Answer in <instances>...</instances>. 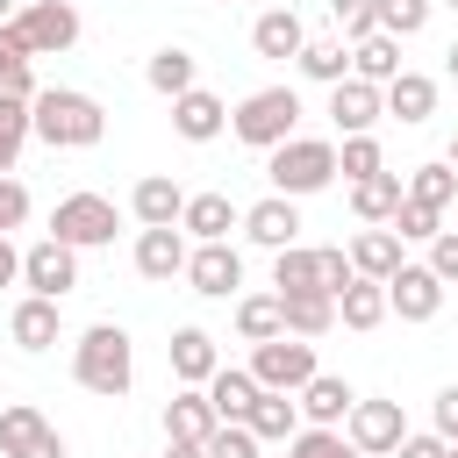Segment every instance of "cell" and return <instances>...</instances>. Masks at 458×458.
<instances>
[{
  "label": "cell",
  "instance_id": "83f0119b",
  "mask_svg": "<svg viewBox=\"0 0 458 458\" xmlns=\"http://www.w3.org/2000/svg\"><path fill=\"white\" fill-rule=\"evenodd\" d=\"M293 64H301V79H315V86H336V79H351V43H344V36H308Z\"/></svg>",
  "mask_w": 458,
  "mask_h": 458
},
{
  "label": "cell",
  "instance_id": "484cf974",
  "mask_svg": "<svg viewBox=\"0 0 458 458\" xmlns=\"http://www.w3.org/2000/svg\"><path fill=\"white\" fill-rule=\"evenodd\" d=\"M279 322H286V336H329L336 329V301L329 293H279Z\"/></svg>",
  "mask_w": 458,
  "mask_h": 458
},
{
  "label": "cell",
  "instance_id": "f35d334b",
  "mask_svg": "<svg viewBox=\"0 0 458 458\" xmlns=\"http://www.w3.org/2000/svg\"><path fill=\"white\" fill-rule=\"evenodd\" d=\"M21 143H29V100H0V172H14Z\"/></svg>",
  "mask_w": 458,
  "mask_h": 458
},
{
  "label": "cell",
  "instance_id": "5bb4252c",
  "mask_svg": "<svg viewBox=\"0 0 458 458\" xmlns=\"http://www.w3.org/2000/svg\"><path fill=\"white\" fill-rule=\"evenodd\" d=\"M379 114H386V107H379V86H365V79H336V86H329V122H336L344 136H372Z\"/></svg>",
  "mask_w": 458,
  "mask_h": 458
},
{
  "label": "cell",
  "instance_id": "ffe728a7",
  "mask_svg": "<svg viewBox=\"0 0 458 458\" xmlns=\"http://www.w3.org/2000/svg\"><path fill=\"white\" fill-rule=\"evenodd\" d=\"M179 208H186V193H179V179H172V172H143V179H136V193H129V215H136L143 229L179 222Z\"/></svg>",
  "mask_w": 458,
  "mask_h": 458
},
{
  "label": "cell",
  "instance_id": "836d02e7",
  "mask_svg": "<svg viewBox=\"0 0 458 458\" xmlns=\"http://www.w3.org/2000/svg\"><path fill=\"white\" fill-rule=\"evenodd\" d=\"M401 193H408V200H422V208H437V215H444V208H451V200H458V172H451V165H444V157H437V165H415V172H408V179H401Z\"/></svg>",
  "mask_w": 458,
  "mask_h": 458
},
{
  "label": "cell",
  "instance_id": "cb8c5ba5",
  "mask_svg": "<svg viewBox=\"0 0 458 458\" xmlns=\"http://www.w3.org/2000/svg\"><path fill=\"white\" fill-rule=\"evenodd\" d=\"M394 265H401V236H394L386 222H365V229L351 236V272H358V279H386Z\"/></svg>",
  "mask_w": 458,
  "mask_h": 458
},
{
  "label": "cell",
  "instance_id": "e0dca14e",
  "mask_svg": "<svg viewBox=\"0 0 458 458\" xmlns=\"http://www.w3.org/2000/svg\"><path fill=\"white\" fill-rule=\"evenodd\" d=\"M165 351H172V379H179V386H208V379H215V365H222L215 336H208V329H193V322H186V329H172V344H165Z\"/></svg>",
  "mask_w": 458,
  "mask_h": 458
},
{
  "label": "cell",
  "instance_id": "6da1fadb",
  "mask_svg": "<svg viewBox=\"0 0 458 458\" xmlns=\"http://www.w3.org/2000/svg\"><path fill=\"white\" fill-rule=\"evenodd\" d=\"M29 136H43L50 150H93V143L107 136V114H100V100L79 93V86H36V100H29Z\"/></svg>",
  "mask_w": 458,
  "mask_h": 458
},
{
  "label": "cell",
  "instance_id": "db71d44e",
  "mask_svg": "<svg viewBox=\"0 0 458 458\" xmlns=\"http://www.w3.org/2000/svg\"><path fill=\"white\" fill-rule=\"evenodd\" d=\"M444 72H451V79H458V43H451V50H444Z\"/></svg>",
  "mask_w": 458,
  "mask_h": 458
},
{
  "label": "cell",
  "instance_id": "ba28073f",
  "mask_svg": "<svg viewBox=\"0 0 458 458\" xmlns=\"http://www.w3.org/2000/svg\"><path fill=\"white\" fill-rule=\"evenodd\" d=\"M386 315H401V322H437L444 315V279L429 272V265H394L386 272Z\"/></svg>",
  "mask_w": 458,
  "mask_h": 458
},
{
  "label": "cell",
  "instance_id": "d6a6232c",
  "mask_svg": "<svg viewBox=\"0 0 458 458\" xmlns=\"http://www.w3.org/2000/svg\"><path fill=\"white\" fill-rule=\"evenodd\" d=\"M272 293H322V272H315V250L308 243L272 250Z\"/></svg>",
  "mask_w": 458,
  "mask_h": 458
},
{
  "label": "cell",
  "instance_id": "3957f363",
  "mask_svg": "<svg viewBox=\"0 0 458 458\" xmlns=\"http://www.w3.org/2000/svg\"><path fill=\"white\" fill-rule=\"evenodd\" d=\"M229 129H236V143L272 150V143L301 136V93H293V86H258V93H243V100L229 107Z\"/></svg>",
  "mask_w": 458,
  "mask_h": 458
},
{
  "label": "cell",
  "instance_id": "ab89813d",
  "mask_svg": "<svg viewBox=\"0 0 458 458\" xmlns=\"http://www.w3.org/2000/svg\"><path fill=\"white\" fill-rule=\"evenodd\" d=\"M336 172H344V179H372V172H386V157H379V143H372V136H344Z\"/></svg>",
  "mask_w": 458,
  "mask_h": 458
},
{
  "label": "cell",
  "instance_id": "d4e9b609",
  "mask_svg": "<svg viewBox=\"0 0 458 458\" xmlns=\"http://www.w3.org/2000/svg\"><path fill=\"white\" fill-rule=\"evenodd\" d=\"M394 72H401V36L372 29V36H358V43H351V79H365V86H386Z\"/></svg>",
  "mask_w": 458,
  "mask_h": 458
},
{
  "label": "cell",
  "instance_id": "7c38bea8",
  "mask_svg": "<svg viewBox=\"0 0 458 458\" xmlns=\"http://www.w3.org/2000/svg\"><path fill=\"white\" fill-rule=\"evenodd\" d=\"M258 250H286V243H301V208L286 200V193H265L258 208H243V222H236Z\"/></svg>",
  "mask_w": 458,
  "mask_h": 458
},
{
  "label": "cell",
  "instance_id": "30bf717a",
  "mask_svg": "<svg viewBox=\"0 0 458 458\" xmlns=\"http://www.w3.org/2000/svg\"><path fill=\"white\" fill-rule=\"evenodd\" d=\"M21 286H29V293H43V301H64V293L79 286V250H72V243H57V236L29 243V250H21Z\"/></svg>",
  "mask_w": 458,
  "mask_h": 458
},
{
  "label": "cell",
  "instance_id": "680465c9",
  "mask_svg": "<svg viewBox=\"0 0 458 458\" xmlns=\"http://www.w3.org/2000/svg\"><path fill=\"white\" fill-rule=\"evenodd\" d=\"M351 458H365V451H351Z\"/></svg>",
  "mask_w": 458,
  "mask_h": 458
},
{
  "label": "cell",
  "instance_id": "7402d4cb",
  "mask_svg": "<svg viewBox=\"0 0 458 458\" xmlns=\"http://www.w3.org/2000/svg\"><path fill=\"white\" fill-rule=\"evenodd\" d=\"M215 422H222V415H215L208 386H179V394L165 401V437H179V444H208Z\"/></svg>",
  "mask_w": 458,
  "mask_h": 458
},
{
  "label": "cell",
  "instance_id": "1f68e13d",
  "mask_svg": "<svg viewBox=\"0 0 458 458\" xmlns=\"http://www.w3.org/2000/svg\"><path fill=\"white\" fill-rule=\"evenodd\" d=\"M401 208V172H372V179H351V215L358 222H386Z\"/></svg>",
  "mask_w": 458,
  "mask_h": 458
},
{
  "label": "cell",
  "instance_id": "11a10c76",
  "mask_svg": "<svg viewBox=\"0 0 458 458\" xmlns=\"http://www.w3.org/2000/svg\"><path fill=\"white\" fill-rule=\"evenodd\" d=\"M14 14H21V0H0V21H14Z\"/></svg>",
  "mask_w": 458,
  "mask_h": 458
},
{
  "label": "cell",
  "instance_id": "4dcf8cb0",
  "mask_svg": "<svg viewBox=\"0 0 458 458\" xmlns=\"http://www.w3.org/2000/svg\"><path fill=\"white\" fill-rule=\"evenodd\" d=\"M208 401H215V415L222 422H243L250 415V401H258V379H250V365L236 372V365H215V379H208Z\"/></svg>",
  "mask_w": 458,
  "mask_h": 458
},
{
  "label": "cell",
  "instance_id": "d590c367",
  "mask_svg": "<svg viewBox=\"0 0 458 458\" xmlns=\"http://www.w3.org/2000/svg\"><path fill=\"white\" fill-rule=\"evenodd\" d=\"M50 422H43V408H29V401H7L0 408V458H14L21 444H36Z\"/></svg>",
  "mask_w": 458,
  "mask_h": 458
},
{
  "label": "cell",
  "instance_id": "f546056e",
  "mask_svg": "<svg viewBox=\"0 0 458 458\" xmlns=\"http://www.w3.org/2000/svg\"><path fill=\"white\" fill-rule=\"evenodd\" d=\"M143 79H150V93H165V100H179L186 86H200V64H193V50H179V43H165L150 64H143Z\"/></svg>",
  "mask_w": 458,
  "mask_h": 458
},
{
  "label": "cell",
  "instance_id": "60d3db41",
  "mask_svg": "<svg viewBox=\"0 0 458 458\" xmlns=\"http://www.w3.org/2000/svg\"><path fill=\"white\" fill-rule=\"evenodd\" d=\"M429 7L437 0H379V29L386 36H415V29H429Z\"/></svg>",
  "mask_w": 458,
  "mask_h": 458
},
{
  "label": "cell",
  "instance_id": "816d5d0a",
  "mask_svg": "<svg viewBox=\"0 0 458 458\" xmlns=\"http://www.w3.org/2000/svg\"><path fill=\"white\" fill-rule=\"evenodd\" d=\"M21 279V250H14V236H0V286H14Z\"/></svg>",
  "mask_w": 458,
  "mask_h": 458
},
{
  "label": "cell",
  "instance_id": "74e56055",
  "mask_svg": "<svg viewBox=\"0 0 458 458\" xmlns=\"http://www.w3.org/2000/svg\"><path fill=\"white\" fill-rule=\"evenodd\" d=\"M286 458H351V444H344V429H293L286 437Z\"/></svg>",
  "mask_w": 458,
  "mask_h": 458
},
{
  "label": "cell",
  "instance_id": "603a6c76",
  "mask_svg": "<svg viewBox=\"0 0 458 458\" xmlns=\"http://www.w3.org/2000/svg\"><path fill=\"white\" fill-rule=\"evenodd\" d=\"M243 429H250L258 444H286V437L301 429V401H293V394H272V386H258V401H250Z\"/></svg>",
  "mask_w": 458,
  "mask_h": 458
},
{
  "label": "cell",
  "instance_id": "8d00e7d4",
  "mask_svg": "<svg viewBox=\"0 0 458 458\" xmlns=\"http://www.w3.org/2000/svg\"><path fill=\"white\" fill-rule=\"evenodd\" d=\"M386 229H394V236H401V243H429V236H437V229H444V215H437V208H422V200H408V193H401V208H394V215H386Z\"/></svg>",
  "mask_w": 458,
  "mask_h": 458
},
{
  "label": "cell",
  "instance_id": "9a60e30c",
  "mask_svg": "<svg viewBox=\"0 0 458 458\" xmlns=\"http://www.w3.org/2000/svg\"><path fill=\"white\" fill-rule=\"evenodd\" d=\"M172 129H179L186 143H215V136L229 129V107H222L208 86H186V93L172 100Z\"/></svg>",
  "mask_w": 458,
  "mask_h": 458
},
{
  "label": "cell",
  "instance_id": "9f6ffc18",
  "mask_svg": "<svg viewBox=\"0 0 458 458\" xmlns=\"http://www.w3.org/2000/svg\"><path fill=\"white\" fill-rule=\"evenodd\" d=\"M444 165H451V172H458V136H451V150H444Z\"/></svg>",
  "mask_w": 458,
  "mask_h": 458
},
{
  "label": "cell",
  "instance_id": "7bdbcfd3",
  "mask_svg": "<svg viewBox=\"0 0 458 458\" xmlns=\"http://www.w3.org/2000/svg\"><path fill=\"white\" fill-rule=\"evenodd\" d=\"M200 451H208V458H258V437H250L243 422H215Z\"/></svg>",
  "mask_w": 458,
  "mask_h": 458
},
{
  "label": "cell",
  "instance_id": "681fc988",
  "mask_svg": "<svg viewBox=\"0 0 458 458\" xmlns=\"http://www.w3.org/2000/svg\"><path fill=\"white\" fill-rule=\"evenodd\" d=\"M437 437H444V444H458V386H444V394H437Z\"/></svg>",
  "mask_w": 458,
  "mask_h": 458
},
{
  "label": "cell",
  "instance_id": "7dc6e473",
  "mask_svg": "<svg viewBox=\"0 0 458 458\" xmlns=\"http://www.w3.org/2000/svg\"><path fill=\"white\" fill-rule=\"evenodd\" d=\"M422 265H429V272H437V279L451 286V279H458V229H437V236H429V258H422Z\"/></svg>",
  "mask_w": 458,
  "mask_h": 458
},
{
  "label": "cell",
  "instance_id": "b9f144b4",
  "mask_svg": "<svg viewBox=\"0 0 458 458\" xmlns=\"http://www.w3.org/2000/svg\"><path fill=\"white\" fill-rule=\"evenodd\" d=\"M329 21L344 29V43H358L379 29V0H329Z\"/></svg>",
  "mask_w": 458,
  "mask_h": 458
},
{
  "label": "cell",
  "instance_id": "277c9868",
  "mask_svg": "<svg viewBox=\"0 0 458 458\" xmlns=\"http://www.w3.org/2000/svg\"><path fill=\"white\" fill-rule=\"evenodd\" d=\"M265 179H272V193H286V200L322 193V186L336 179V143H329V136H286V143H272Z\"/></svg>",
  "mask_w": 458,
  "mask_h": 458
},
{
  "label": "cell",
  "instance_id": "5b68a950",
  "mask_svg": "<svg viewBox=\"0 0 458 458\" xmlns=\"http://www.w3.org/2000/svg\"><path fill=\"white\" fill-rule=\"evenodd\" d=\"M322 365H315V344L308 336H265V344H250V379L258 386H272V394H293V386H308Z\"/></svg>",
  "mask_w": 458,
  "mask_h": 458
},
{
  "label": "cell",
  "instance_id": "e575fe53",
  "mask_svg": "<svg viewBox=\"0 0 458 458\" xmlns=\"http://www.w3.org/2000/svg\"><path fill=\"white\" fill-rule=\"evenodd\" d=\"M286 322H279V293H236V336L243 344H265V336H279Z\"/></svg>",
  "mask_w": 458,
  "mask_h": 458
},
{
  "label": "cell",
  "instance_id": "7a4b0ae2",
  "mask_svg": "<svg viewBox=\"0 0 458 458\" xmlns=\"http://www.w3.org/2000/svg\"><path fill=\"white\" fill-rule=\"evenodd\" d=\"M72 379H79L86 394H100V401H122L129 379H136V344H129V329H122V322H93V329L72 344Z\"/></svg>",
  "mask_w": 458,
  "mask_h": 458
},
{
  "label": "cell",
  "instance_id": "bcb514c9",
  "mask_svg": "<svg viewBox=\"0 0 458 458\" xmlns=\"http://www.w3.org/2000/svg\"><path fill=\"white\" fill-rule=\"evenodd\" d=\"M21 222H29V186H21V179H7V172H0V236H14V229H21Z\"/></svg>",
  "mask_w": 458,
  "mask_h": 458
},
{
  "label": "cell",
  "instance_id": "44dd1931",
  "mask_svg": "<svg viewBox=\"0 0 458 458\" xmlns=\"http://www.w3.org/2000/svg\"><path fill=\"white\" fill-rule=\"evenodd\" d=\"M293 401H301V422H315V429H336V422L351 415V401H358V394H351L336 372H315L308 386H293Z\"/></svg>",
  "mask_w": 458,
  "mask_h": 458
},
{
  "label": "cell",
  "instance_id": "c3c4849f",
  "mask_svg": "<svg viewBox=\"0 0 458 458\" xmlns=\"http://www.w3.org/2000/svg\"><path fill=\"white\" fill-rule=\"evenodd\" d=\"M444 451H451V444H444V437H437V429H422V437H415V429H408V437H401V444H394V458H444Z\"/></svg>",
  "mask_w": 458,
  "mask_h": 458
},
{
  "label": "cell",
  "instance_id": "d6986e66",
  "mask_svg": "<svg viewBox=\"0 0 458 458\" xmlns=\"http://www.w3.org/2000/svg\"><path fill=\"white\" fill-rule=\"evenodd\" d=\"M379 107L394 114V122H429L437 114V79H422V72H394L386 86H379Z\"/></svg>",
  "mask_w": 458,
  "mask_h": 458
},
{
  "label": "cell",
  "instance_id": "8992f818",
  "mask_svg": "<svg viewBox=\"0 0 458 458\" xmlns=\"http://www.w3.org/2000/svg\"><path fill=\"white\" fill-rule=\"evenodd\" d=\"M50 236L72 243V250L114 243V200H107V193H64V200L50 208Z\"/></svg>",
  "mask_w": 458,
  "mask_h": 458
},
{
  "label": "cell",
  "instance_id": "f1b7e54d",
  "mask_svg": "<svg viewBox=\"0 0 458 458\" xmlns=\"http://www.w3.org/2000/svg\"><path fill=\"white\" fill-rule=\"evenodd\" d=\"M336 322L344 329H379L386 322V279H351L336 293Z\"/></svg>",
  "mask_w": 458,
  "mask_h": 458
},
{
  "label": "cell",
  "instance_id": "4fadbf2b",
  "mask_svg": "<svg viewBox=\"0 0 458 458\" xmlns=\"http://www.w3.org/2000/svg\"><path fill=\"white\" fill-rule=\"evenodd\" d=\"M186 250H193V243H186V229H179V222L143 229V236H136V272L165 286V279H179V272H186Z\"/></svg>",
  "mask_w": 458,
  "mask_h": 458
},
{
  "label": "cell",
  "instance_id": "8fae6325",
  "mask_svg": "<svg viewBox=\"0 0 458 458\" xmlns=\"http://www.w3.org/2000/svg\"><path fill=\"white\" fill-rule=\"evenodd\" d=\"M186 279H193V293H208V301H236L243 293V250L222 236V243H193L186 250Z\"/></svg>",
  "mask_w": 458,
  "mask_h": 458
},
{
  "label": "cell",
  "instance_id": "91938a15",
  "mask_svg": "<svg viewBox=\"0 0 458 458\" xmlns=\"http://www.w3.org/2000/svg\"><path fill=\"white\" fill-rule=\"evenodd\" d=\"M444 7H458V0H444Z\"/></svg>",
  "mask_w": 458,
  "mask_h": 458
},
{
  "label": "cell",
  "instance_id": "52a82bcc",
  "mask_svg": "<svg viewBox=\"0 0 458 458\" xmlns=\"http://www.w3.org/2000/svg\"><path fill=\"white\" fill-rule=\"evenodd\" d=\"M14 29H21L29 57H64V50L79 43V7H72V0H21Z\"/></svg>",
  "mask_w": 458,
  "mask_h": 458
},
{
  "label": "cell",
  "instance_id": "f6af8a7d",
  "mask_svg": "<svg viewBox=\"0 0 458 458\" xmlns=\"http://www.w3.org/2000/svg\"><path fill=\"white\" fill-rule=\"evenodd\" d=\"M0 100H36V57H0Z\"/></svg>",
  "mask_w": 458,
  "mask_h": 458
},
{
  "label": "cell",
  "instance_id": "f907efd6",
  "mask_svg": "<svg viewBox=\"0 0 458 458\" xmlns=\"http://www.w3.org/2000/svg\"><path fill=\"white\" fill-rule=\"evenodd\" d=\"M14 458H64V437H57V429H43V437H36V444H21Z\"/></svg>",
  "mask_w": 458,
  "mask_h": 458
},
{
  "label": "cell",
  "instance_id": "f5cc1de1",
  "mask_svg": "<svg viewBox=\"0 0 458 458\" xmlns=\"http://www.w3.org/2000/svg\"><path fill=\"white\" fill-rule=\"evenodd\" d=\"M165 458H208V451H200V444H179V437H172V451H165Z\"/></svg>",
  "mask_w": 458,
  "mask_h": 458
},
{
  "label": "cell",
  "instance_id": "ee69618b",
  "mask_svg": "<svg viewBox=\"0 0 458 458\" xmlns=\"http://www.w3.org/2000/svg\"><path fill=\"white\" fill-rule=\"evenodd\" d=\"M315 272H322V293H329V301H336V293H344V286L358 279V272H351V250H344V243H322V250H315Z\"/></svg>",
  "mask_w": 458,
  "mask_h": 458
},
{
  "label": "cell",
  "instance_id": "2e32d148",
  "mask_svg": "<svg viewBox=\"0 0 458 458\" xmlns=\"http://www.w3.org/2000/svg\"><path fill=\"white\" fill-rule=\"evenodd\" d=\"M236 222H243V208H236L229 193H186V208H179V229H186L193 243H222Z\"/></svg>",
  "mask_w": 458,
  "mask_h": 458
},
{
  "label": "cell",
  "instance_id": "9c48e42d",
  "mask_svg": "<svg viewBox=\"0 0 458 458\" xmlns=\"http://www.w3.org/2000/svg\"><path fill=\"white\" fill-rule=\"evenodd\" d=\"M401 437H408V415H401V401H351V415H344V444H351V451H365V458H386Z\"/></svg>",
  "mask_w": 458,
  "mask_h": 458
},
{
  "label": "cell",
  "instance_id": "6f0895ef",
  "mask_svg": "<svg viewBox=\"0 0 458 458\" xmlns=\"http://www.w3.org/2000/svg\"><path fill=\"white\" fill-rule=\"evenodd\" d=\"M444 458H458V444H451V451H444Z\"/></svg>",
  "mask_w": 458,
  "mask_h": 458
},
{
  "label": "cell",
  "instance_id": "4316f807",
  "mask_svg": "<svg viewBox=\"0 0 458 458\" xmlns=\"http://www.w3.org/2000/svg\"><path fill=\"white\" fill-rule=\"evenodd\" d=\"M7 336H14L21 351H50V344H57V301H43V293L14 301V315H7Z\"/></svg>",
  "mask_w": 458,
  "mask_h": 458
},
{
  "label": "cell",
  "instance_id": "ac0fdd59",
  "mask_svg": "<svg viewBox=\"0 0 458 458\" xmlns=\"http://www.w3.org/2000/svg\"><path fill=\"white\" fill-rule=\"evenodd\" d=\"M301 43H308V29H301V14H293V7H265V14L250 21V50H258V57H272V64L301 57Z\"/></svg>",
  "mask_w": 458,
  "mask_h": 458
}]
</instances>
